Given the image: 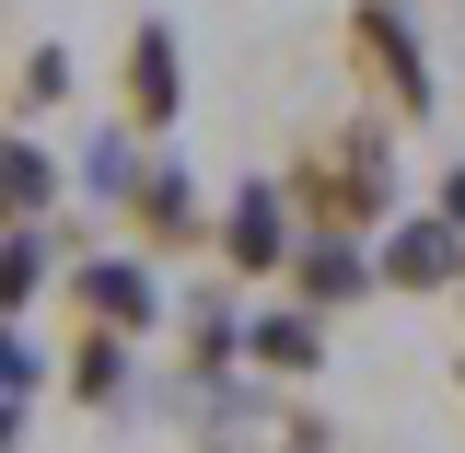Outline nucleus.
I'll return each mask as SVG.
<instances>
[{
    "mask_svg": "<svg viewBox=\"0 0 465 453\" xmlns=\"http://www.w3.org/2000/svg\"><path fill=\"white\" fill-rule=\"evenodd\" d=\"M12 94H24V105H58V94H70V47H58V35H35V47H24V70H12Z\"/></svg>",
    "mask_w": 465,
    "mask_h": 453,
    "instance_id": "obj_11",
    "label": "nucleus"
},
{
    "mask_svg": "<svg viewBox=\"0 0 465 453\" xmlns=\"http://www.w3.org/2000/svg\"><path fill=\"white\" fill-rule=\"evenodd\" d=\"M244 360H256V372H291V384H302V372L326 360V326H314V302H291V314H268V326H244Z\"/></svg>",
    "mask_w": 465,
    "mask_h": 453,
    "instance_id": "obj_9",
    "label": "nucleus"
},
{
    "mask_svg": "<svg viewBox=\"0 0 465 453\" xmlns=\"http://www.w3.org/2000/svg\"><path fill=\"white\" fill-rule=\"evenodd\" d=\"M280 232H302L291 186H244V198L222 210V232H210V256H222L232 280H268V268H280Z\"/></svg>",
    "mask_w": 465,
    "mask_h": 453,
    "instance_id": "obj_4",
    "label": "nucleus"
},
{
    "mask_svg": "<svg viewBox=\"0 0 465 453\" xmlns=\"http://www.w3.org/2000/svg\"><path fill=\"white\" fill-rule=\"evenodd\" d=\"M442 222H454V232H465V163H454V174H442Z\"/></svg>",
    "mask_w": 465,
    "mask_h": 453,
    "instance_id": "obj_13",
    "label": "nucleus"
},
{
    "mask_svg": "<svg viewBox=\"0 0 465 453\" xmlns=\"http://www.w3.org/2000/svg\"><path fill=\"white\" fill-rule=\"evenodd\" d=\"M70 338H152V314H163V291L140 256H94V268H70Z\"/></svg>",
    "mask_w": 465,
    "mask_h": 453,
    "instance_id": "obj_3",
    "label": "nucleus"
},
{
    "mask_svg": "<svg viewBox=\"0 0 465 453\" xmlns=\"http://www.w3.org/2000/svg\"><path fill=\"white\" fill-rule=\"evenodd\" d=\"M128 232H140L152 256H174V244H210L222 222H198V198H186L174 163H140V174H128Z\"/></svg>",
    "mask_w": 465,
    "mask_h": 453,
    "instance_id": "obj_6",
    "label": "nucleus"
},
{
    "mask_svg": "<svg viewBox=\"0 0 465 453\" xmlns=\"http://www.w3.org/2000/svg\"><path fill=\"white\" fill-rule=\"evenodd\" d=\"M116 105H128V128H152V140L174 128V105H186V82H174V24H128V58H116Z\"/></svg>",
    "mask_w": 465,
    "mask_h": 453,
    "instance_id": "obj_5",
    "label": "nucleus"
},
{
    "mask_svg": "<svg viewBox=\"0 0 465 453\" xmlns=\"http://www.w3.org/2000/svg\"><path fill=\"white\" fill-rule=\"evenodd\" d=\"M70 396H82V407L128 396V338H70Z\"/></svg>",
    "mask_w": 465,
    "mask_h": 453,
    "instance_id": "obj_10",
    "label": "nucleus"
},
{
    "mask_svg": "<svg viewBox=\"0 0 465 453\" xmlns=\"http://www.w3.org/2000/svg\"><path fill=\"white\" fill-rule=\"evenodd\" d=\"M384 280V256H361V232H302V256H291V302H361V291Z\"/></svg>",
    "mask_w": 465,
    "mask_h": 453,
    "instance_id": "obj_7",
    "label": "nucleus"
},
{
    "mask_svg": "<svg viewBox=\"0 0 465 453\" xmlns=\"http://www.w3.org/2000/svg\"><path fill=\"white\" fill-rule=\"evenodd\" d=\"M384 128H396V116L302 128V152H291V174H280L302 232H384V210H396V152H384Z\"/></svg>",
    "mask_w": 465,
    "mask_h": 453,
    "instance_id": "obj_1",
    "label": "nucleus"
},
{
    "mask_svg": "<svg viewBox=\"0 0 465 453\" xmlns=\"http://www.w3.org/2000/svg\"><path fill=\"white\" fill-rule=\"evenodd\" d=\"M47 198H58V174H47V152H24V140H12V222H35Z\"/></svg>",
    "mask_w": 465,
    "mask_h": 453,
    "instance_id": "obj_12",
    "label": "nucleus"
},
{
    "mask_svg": "<svg viewBox=\"0 0 465 453\" xmlns=\"http://www.w3.org/2000/svg\"><path fill=\"white\" fill-rule=\"evenodd\" d=\"M454 384H465V372H454Z\"/></svg>",
    "mask_w": 465,
    "mask_h": 453,
    "instance_id": "obj_14",
    "label": "nucleus"
},
{
    "mask_svg": "<svg viewBox=\"0 0 465 453\" xmlns=\"http://www.w3.org/2000/svg\"><path fill=\"white\" fill-rule=\"evenodd\" d=\"M384 291H465V232L454 222H407L384 244Z\"/></svg>",
    "mask_w": 465,
    "mask_h": 453,
    "instance_id": "obj_8",
    "label": "nucleus"
},
{
    "mask_svg": "<svg viewBox=\"0 0 465 453\" xmlns=\"http://www.w3.org/2000/svg\"><path fill=\"white\" fill-rule=\"evenodd\" d=\"M338 47H349V82L372 94V116H430V47H419V24H407L396 0H349V24H338Z\"/></svg>",
    "mask_w": 465,
    "mask_h": 453,
    "instance_id": "obj_2",
    "label": "nucleus"
}]
</instances>
